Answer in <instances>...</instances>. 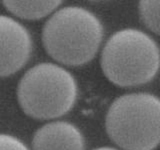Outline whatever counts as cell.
Returning <instances> with one entry per match:
<instances>
[{
  "label": "cell",
  "mask_w": 160,
  "mask_h": 150,
  "mask_svg": "<svg viewBox=\"0 0 160 150\" xmlns=\"http://www.w3.org/2000/svg\"><path fill=\"white\" fill-rule=\"evenodd\" d=\"M138 11L144 26L160 36V1L142 0L139 2Z\"/></svg>",
  "instance_id": "8"
},
{
  "label": "cell",
  "mask_w": 160,
  "mask_h": 150,
  "mask_svg": "<svg viewBox=\"0 0 160 150\" xmlns=\"http://www.w3.org/2000/svg\"><path fill=\"white\" fill-rule=\"evenodd\" d=\"M94 150H117L115 148H111V147H99V148H96Z\"/></svg>",
  "instance_id": "10"
},
{
  "label": "cell",
  "mask_w": 160,
  "mask_h": 150,
  "mask_svg": "<svg viewBox=\"0 0 160 150\" xmlns=\"http://www.w3.org/2000/svg\"><path fill=\"white\" fill-rule=\"evenodd\" d=\"M77 97V84L66 69L53 63H40L20 79L17 98L28 116L53 119L69 112Z\"/></svg>",
  "instance_id": "4"
},
{
  "label": "cell",
  "mask_w": 160,
  "mask_h": 150,
  "mask_svg": "<svg viewBox=\"0 0 160 150\" xmlns=\"http://www.w3.org/2000/svg\"><path fill=\"white\" fill-rule=\"evenodd\" d=\"M105 128L123 150H154L160 144V98L143 92L116 98L108 108Z\"/></svg>",
  "instance_id": "3"
},
{
  "label": "cell",
  "mask_w": 160,
  "mask_h": 150,
  "mask_svg": "<svg viewBox=\"0 0 160 150\" xmlns=\"http://www.w3.org/2000/svg\"><path fill=\"white\" fill-rule=\"evenodd\" d=\"M80 130L66 121L50 122L40 127L32 139V150H84Z\"/></svg>",
  "instance_id": "6"
},
{
  "label": "cell",
  "mask_w": 160,
  "mask_h": 150,
  "mask_svg": "<svg viewBox=\"0 0 160 150\" xmlns=\"http://www.w3.org/2000/svg\"><path fill=\"white\" fill-rule=\"evenodd\" d=\"M31 52L32 40L27 29L16 20L0 15V77L19 71Z\"/></svg>",
  "instance_id": "5"
},
{
  "label": "cell",
  "mask_w": 160,
  "mask_h": 150,
  "mask_svg": "<svg viewBox=\"0 0 160 150\" xmlns=\"http://www.w3.org/2000/svg\"><path fill=\"white\" fill-rule=\"evenodd\" d=\"M100 64L106 78L117 86H141L152 81L159 72L160 49L143 31L122 29L107 40Z\"/></svg>",
  "instance_id": "2"
},
{
  "label": "cell",
  "mask_w": 160,
  "mask_h": 150,
  "mask_svg": "<svg viewBox=\"0 0 160 150\" xmlns=\"http://www.w3.org/2000/svg\"><path fill=\"white\" fill-rule=\"evenodd\" d=\"M102 39L103 27L99 19L88 10L77 6L56 11L42 30L46 52L67 66H81L91 61Z\"/></svg>",
  "instance_id": "1"
},
{
  "label": "cell",
  "mask_w": 160,
  "mask_h": 150,
  "mask_svg": "<svg viewBox=\"0 0 160 150\" xmlns=\"http://www.w3.org/2000/svg\"><path fill=\"white\" fill-rule=\"evenodd\" d=\"M0 150H28V148L18 138L0 133Z\"/></svg>",
  "instance_id": "9"
},
{
  "label": "cell",
  "mask_w": 160,
  "mask_h": 150,
  "mask_svg": "<svg viewBox=\"0 0 160 150\" xmlns=\"http://www.w3.org/2000/svg\"><path fill=\"white\" fill-rule=\"evenodd\" d=\"M60 1H4V7L15 16L27 20H36L53 12Z\"/></svg>",
  "instance_id": "7"
}]
</instances>
